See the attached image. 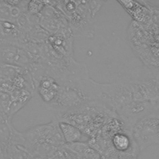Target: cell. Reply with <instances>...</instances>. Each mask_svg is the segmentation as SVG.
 Here are the masks:
<instances>
[{
    "instance_id": "obj_1",
    "label": "cell",
    "mask_w": 159,
    "mask_h": 159,
    "mask_svg": "<svg viewBox=\"0 0 159 159\" xmlns=\"http://www.w3.org/2000/svg\"><path fill=\"white\" fill-rule=\"evenodd\" d=\"M55 99L46 106L56 116L76 109L86 104L101 101L102 83L89 76L62 83Z\"/></svg>"
},
{
    "instance_id": "obj_2",
    "label": "cell",
    "mask_w": 159,
    "mask_h": 159,
    "mask_svg": "<svg viewBox=\"0 0 159 159\" xmlns=\"http://www.w3.org/2000/svg\"><path fill=\"white\" fill-rule=\"evenodd\" d=\"M104 1H58L55 6L67 19L73 36L92 37L93 21Z\"/></svg>"
},
{
    "instance_id": "obj_3",
    "label": "cell",
    "mask_w": 159,
    "mask_h": 159,
    "mask_svg": "<svg viewBox=\"0 0 159 159\" xmlns=\"http://www.w3.org/2000/svg\"><path fill=\"white\" fill-rule=\"evenodd\" d=\"M50 145L55 147H62L65 144L59 122L54 119L51 122L34 126L20 132L19 143L28 152L38 145Z\"/></svg>"
},
{
    "instance_id": "obj_4",
    "label": "cell",
    "mask_w": 159,
    "mask_h": 159,
    "mask_svg": "<svg viewBox=\"0 0 159 159\" xmlns=\"http://www.w3.org/2000/svg\"><path fill=\"white\" fill-rule=\"evenodd\" d=\"M158 111L142 117L132 127V137L139 152L152 145L159 144Z\"/></svg>"
},
{
    "instance_id": "obj_5",
    "label": "cell",
    "mask_w": 159,
    "mask_h": 159,
    "mask_svg": "<svg viewBox=\"0 0 159 159\" xmlns=\"http://www.w3.org/2000/svg\"><path fill=\"white\" fill-rule=\"evenodd\" d=\"M132 101L149 102L159 105V79H130Z\"/></svg>"
},
{
    "instance_id": "obj_6",
    "label": "cell",
    "mask_w": 159,
    "mask_h": 159,
    "mask_svg": "<svg viewBox=\"0 0 159 159\" xmlns=\"http://www.w3.org/2000/svg\"><path fill=\"white\" fill-rule=\"evenodd\" d=\"M0 63L29 70L31 61L23 47L9 44L0 45Z\"/></svg>"
},
{
    "instance_id": "obj_7",
    "label": "cell",
    "mask_w": 159,
    "mask_h": 159,
    "mask_svg": "<svg viewBox=\"0 0 159 159\" xmlns=\"http://www.w3.org/2000/svg\"><path fill=\"white\" fill-rule=\"evenodd\" d=\"M28 42L26 33L15 24L0 20V45H17L22 47Z\"/></svg>"
},
{
    "instance_id": "obj_8",
    "label": "cell",
    "mask_w": 159,
    "mask_h": 159,
    "mask_svg": "<svg viewBox=\"0 0 159 159\" xmlns=\"http://www.w3.org/2000/svg\"><path fill=\"white\" fill-rule=\"evenodd\" d=\"M27 1L0 0V20L16 25L19 17L27 12Z\"/></svg>"
},
{
    "instance_id": "obj_9",
    "label": "cell",
    "mask_w": 159,
    "mask_h": 159,
    "mask_svg": "<svg viewBox=\"0 0 159 159\" xmlns=\"http://www.w3.org/2000/svg\"><path fill=\"white\" fill-rule=\"evenodd\" d=\"M118 2L130 14L134 21L146 26L150 24V12L142 1L132 0L118 1Z\"/></svg>"
},
{
    "instance_id": "obj_10",
    "label": "cell",
    "mask_w": 159,
    "mask_h": 159,
    "mask_svg": "<svg viewBox=\"0 0 159 159\" xmlns=\"http://www.w3.org/2000/svg\"><path fill=\"white\" fill-rule=\"evenodd\" d=\"M111 144L112 148L117 153L139 152L132 137L131 132L129 131H121L115 134L111 137Z\"/></svg>"
},
{
    "instance_id": "obj_11",
    "label": "cell",
    "mask_w": 159,
    "mask_h": 159,
    "mask_svg": "<svg viewBox=\"0 0 159 159\" xmlns=\"http://www.w3.org/2000/svg\"><path fill=\"white\" fill-rule=\"evenodd\" d=\"M59 127L65 143L83 142V132L75 125L65 122H59Z\"/></svg>"
},
{
    "instance_id": "obj_12",
    "label": "cell",
    "mask_w": 159,
    "mask_h": 159,
    "mask_svg": "<svg viewBox=\"0 0 159 159\" xmlns=\"http://www.w3.org/2000/svg\"><path fill=\"white\" fill-rule=\"evenodd\" d=\"M45 6V1H28L26 11L28 14L30 16L39 15Z\"/></svg>"
},
{
    "instance_id": "obj_13",
    "label": "cell",
    "mask_w": 159,
    "mask_h": 159,
    "mask_svg": "<svg viewBox=\"0 0 159 159\" xmlns=\"http://www.w3.org/2000/svg\"><path fill=\"white\" fill-rule=\"evenodd\" d=\"M150 12V24L159 27V7L152 4L148 1H142Z\"/></svg>"
},
{
    "instance_id": "obj_14",
    "label": "cell",
    "mask_w": 159,
    "mask_h": 159,
    "mask_svg": "<svg viewBox=\"0 0 159 159\" xmlns=\"http://www.w3.org/2000/svg\"><path fill=\"white\" fill-rule=\"evenodd\" d=\"M139 153L138 151L118 153L117 159H138Z\"/></svg>"
},
{
    "instance_id": "obj_15",
    "label": "cell",
    "mask_w": 159,
    "mask_h": 159,
    "mask_svg": "<svg viewBox=\"0 0 159 159\" xmlns=\"http://www.w3.org/2000/svg\"><path fill=\"white\" fill-rule=\"evenodd\" d=\"M0 159H9L7 149L0 141Z\"/></svg>"
}]
</instances>
